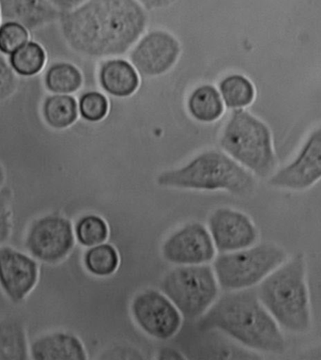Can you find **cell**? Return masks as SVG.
Segmentation results:
<instances>
[{
  "label": "cell",
  "mask_w": 321,
  "mask_h": 360,
  "mask_svg": "<svg viewBox=\"0 0 321 360\" xmlns=\"http://www.w3.org/2000/svg\"><path fill=\"white\" fill-rule=\"evenodd\" d=\"M61 32L78 54L91 58L124 55L146 30V10L136 0H86L61 13Z\"/></svg>",
  "instance_id": "6da1fadb"
},
{
  "label": "cell",
  "mask_w": 321,
  "mask_h": 360,
  "mask_svg": "<svg viewBox=\"0 0 321 360\" xmlns=\"http://www.w3.org/2000/svg\"><path fill=\"white\" fill-rule=\"evenodd\" d=\"M200 328L221 331L245 347L264 353L279 354L286 348L277 322L254 288L223 295L203 315Z\"/></svg>",
  "instance_id": "7a4b0ae2"
},
{
  "label": "cell",
  "mask_w": 321,
  "mask_h": 360,
  "mask_svg": "<svg viewBox=\"0 0 321 360\" xmlns=\"http://www.w3.org/2000/svg\"><path fill=\"white\" fill-rule=\"evenodd\" d=\"M256 292L279 326L294 333L311 323L306 259L301 254L284 262L259 283Z\"/></svg>",
  "instance_id": "3957f363"
},
{
  "label": "cell",
  "mask_w": 321,
  "mask_h": 360,
  "mask_svg": "<svg viewBox=\"0 0 321 360\" xmlns=\"http://www.w3.org/2000/svg\"><path fill=\"white\" fill-rule=\"evenodd\" d=\"M254 176L230 156L218 150H207L183 167L166 170L157 177L164 188L192 191H225L238 196L255 188Z\"/></svg>",
  "instance_id": "277c9868"
},
{
  "label": "cell",
  "mask_w": 321,
  "mask_h": 360,
  "mask_svg": "<svg viewBox=\"0 0 321 360\" xmlns=\"http://www.w3.org/2000/svg\"><path fill=\"white\" fill-rule=\"evenodd\" d=\"M220 145L231 158L259 177H269L275 172L276 155L270 128L247 110L233 111Z\"/></svg>",
  "instance_id": "5b68a950"
},
{
  "label": "cell",
  "mask_w": 321,
  "mask_h": 360,
  "mask_svg": "<svg viewBox=\"0 0 321 360\" xmlns=\"http://www.w3.org/2000/svg\"><path fill=\"white\" fill-rule=\"evenodd\" d=\"M287 259L278 245L262 244L221 254L214 259L217 283L225 291L253 288Z\"/></svg>",
  "instance_id": "8992f818"
},
{
  "label": "cell",
  "mask_w": 321,
  "mask_h": 360,
  "mask_svg": "<svg viewBox=\"0 0 321 360\" xmlns=\"http://www.w3.org/2000/svg\"><path fill=\"white\" fill-rule=\"evenodd\" d=\"M161 290L187 319L203 316L218 295L216 274L206 264L180 265L170 270Z\"/></svg>",
  "instance_id": "52a82bcc"
},
{
  "label": "cell",
  "mask_w": 321,
  "mask_h": 360,
  "mask_svg": "<svg viewBox=\"0 0 321 360\" xmlns=\"http://www.w3.org/2000/svg\"><path fill=\"white\" fill-rule=\"evenodd\" d=\"M133 320L149 336L166 340L180 330L183 318L177 307L162 292L146 290L133 298L131 305Z\"/></svg>",
  "instance_id": "ba28073f"
},
{
  "label": "cell",
  "mask_w": 321,
  "mask_h": 360,
  "mask_svg": "<svg viewBox=\"0 0 321 360\" xmlns=\"http://www.w3.org/2000/svg\"><path fill=\"white\" fill-rule=\"evenodd\" d=\"M74 245L71 221L60 216H47L36 220L27 236V248L33 257L46 264L63 261Z\"/></svg>",
  "instance_id": "9c48e42d"
},
{
  "label": "cell",
  "mask_w": 321,
  "mask_h": 360,
  "mask_svg": "<svg viewBox=\"0 0 321 360\" xmlns=\"http://www.w3.org/2000/svg\"><path fill=\"white\" fill-rule=\"evenodd\" d=\"M321 179V125L313 130L289 164L272 175L270 185L293 191H306Z\"/></svg>",
  "instance_id": "30bf717a"
},
{
  "label": "cell",
  "mask_w": 321,
  "mask_h": 360,
  "mask_svg": "<svg viewBox=\"0 0 321 360\" xmlns=\"http://www.w3.org/2000/svg\"><path fill=\"white\" fill-rule=\"evenodd\" d=\"M162 253L167 262L178 265L206 264L216 256L211 233L200 223H190L166 240Z\"/></svg>",
  "instance_id": "8fae6325"
},
{
  "label": "cell",
  "mask_w": 321,
  "mask_h": 360,
  "mask_svg": "<svg viewBox=\"0 0 321 360\" xmlns=\"http://www.w3.org/2000/svg\"><path fill=\"white\" fill-rule=\"evenodd\" d=\"M181 44L166 30L147 33L131 52L130 58L136 71L145 77L166 74L177 63Z\"/></svg>",
  "instance_id": "7c38bea8"
},
{
  "label": "cell",
  "mask_w": 321,
  "mask_h": 360,
  "mask_svg": "<svg viewBox=\"0 0 321 360\" xmlns=\"http://www.w3.org/2000/svg\"><path fill=\"white\" fill-rule=\"evenodd\" d=\"M209 233L220 252H232L252 247L258 233L252 220L242 212L217 209L209 219Z\"/></svg>",
  "instance_id": "4fadbf2b"
},
{
  "label": "cell",
  "mask_w": 321,
  "mask_h": 360,
  "mask_svg": "<svg viewBox=\"0 0 321 360\" xmlns=\"http://www.w3.org/2000/svg\"><path fill=\"white\" fill-rule=\"evenodd\" d=\"M38 277L34 259L12 248H0V287L11 300H23L34 289Z\"/></svg>",
  "instance_id": "5bb4252c"
},
{
  "label": "cell",
  "mask_w": 321,
  "mask_h": 360,
  "mask_svg": "<svg viewBox=\"0 0 321 360\" xmlns=\"http://www.w3.org/2000/svg\"><path fill=\"white\" fill-rule=\"evenodd\" d=\"M0 13L4 22H16L35 30L60 20L63 13L48 0H0Z\"/></svg>",
  "instance_id": "9a60e30c"
},
{
  "label": "cell",
  "mask_w": 321,
  "mask_h": 360,
  "mask_svg": "<svg viewBox=\"0 0 321 360\" xmlns=\"http://www.w3.org/2000/svg\"><path fill=\"white\" fill-rule=\"evenodd\" d=\"M36 360H85L86 352L83 343L74 335L65 332L44 335L30 347Z\"/></svg>",
  "instance_id": "2e32d148"
},
{
  "label": "cell",
  "mask_w": 321,
  "mask_h": 360,
  "mask_svg": "<svg viewBox=\"0 0 321 360\" xmlns=\"http://www.w3.org/2000/svg\"><path fill=\"white\" fill-rule=\"evenodd\" d=\"M99 80L106 93L116 97L132 96L140 81L135 67L119 58L106 60L100 65Z\"/></svg>",
  "instance_id": "e0dca14e"
},
{
  "label": "cell",
  "mask_w": 321,
  "mask_h": 360,
  "mask_svg": "<svg viewBox=\"0 0 321 360\" xmlns=\"http://www.w3.org/2000/svg\"><path fill=\"white\" fill-rule=\"evenodd\" d=\"M187 107L192 118L201 122H216L225 111L221 94L214 86L207 84L192 91Z\"/></svg>",
  "instance_id": "ac0fdd59"
},
{
  "label": "cell",
  "mask_w": 321,
  "mask_h": 360,
  "mask_svg": "<svg viewBox=\"0 0 321 360\" xmlns=\"http://www.w3.org/2000/svg\"><path fill=\"white\" fill-rule=\"evenodd\" d=\"M41 115L44 122L52 129H66L77 122V100L69 94H54L47 96L41 107Z\"/></svg>",
  "instance_id": "d6986e66"
},
{
  "label": "cell",
  "mask_w": 321,
  "mask_h": 360,
  "mask_svg": "<svg viewBox=\"0 0 321 360\" xmlns=\"http://www.w3.org/2000/svg\"><path fill=\"white\" fill-rule=\"evenodd\" d=\"M44 86L54 94H71L77 91L83 84V75L79 69L69 63H55L46 70L44 77Z\"/></svg>",
  "instance_id": "ffe728a7"
},
{
  "label": "cell",
  "mask_w": 321,
  "mask_h": 360,
  "mask_svg": "<svg viewBox=\"0 0 321 360\" xmlns=\"http://www.w3.org/2000/svg\"><path fill=\"white\" fill-rule=\"evenodd\" d=\"M220 91L225 105L233 110H242L254 102L256 89L253 83L244 75H227L220 82Z\"/></svg>",
  "instance_id": "44dd1931"
},
{
  "label": "cell",
  "mask_w": 321,
  "mask_h": 360,
  "mask_svg": "<svg viewBox=\"0 0 321 360\" xmlns=\"http://www.w3.org/2000/svg\"><path fill=\"white\" fill-rule=\"evenodd\" d=\"M46 58V50L41 44L27 41L11 55L10 64L21 77H34L43 71Z\"/></svg>",
  "instance_id": "7402d4cb"
},
{
  "label": "cell",
  "mask_w": 321,
  "mask_h": 360,
  "mask_svg": "<svg viewBox=\"0 0 321 360\" xmlns=\"http://www.w3.org/2000/svg\"><path fill=\"white\" fill-rule=\"evenodd\" d=\"M27 345L23 326L15 321L0 322V359H27Z\"/></svg>",
  "instance_id": "603a6c76"
},
{
  "label": "cell",
  "mask_w": 321,
  "mask_h": 360,
  "mask_svg": "<svg viewBox=\"0 0 321 360\" xmlns=\"http://www.w3.org/2000/svg\"><path fill=\"white\" fill-rule=\"evenodd\" d=\"M84 264L91 274L97 277H108L118 269V251L112 245L105 243L94 245L86 251L84 255Z\"/></svg>",
  "instance_id": "cb8c5ba5"
},
{
  "label": "cell",
  "mask_w": 321,
  "mask_h": 360,
  "mask_svg": "<svg viewBox=\"0 0 321 360\" xmlns=\"http://www.w3.org/2000/svg\"><path fill=\"white\" fill-rule=\"evenodd\" d=\"M74 233L81 245L91 248L107 240L110 229L103 217L97 214H86L77 222Z\"/></svg>",
  "instance_id": "d4e9b609"
},
{
  "label": "cell",
  "mask_w": 321,
  "mask_h": 360,
  "mask_svg": "<svg viewBox=\"0 0 321 360\" xmlns=\"http://www.w3.org/2000/svg\"><path fill=\"white\" fill-rule=\"evenodd\" d=\"M29 30L16 22H4L0 25V53L12 55L27 43Z\"/></svg>",
  "instance_id": "484cf974"
},
{
  "label": "cell",
  "mask_w": 321,
  "mask_h": 360,
  "mask_svg": "<svg viewBox=\"0 0 321 360\" xmlns=\"http://www.w3.org/2000/svg\"><path fill=\"white\" fill-rule=\"evenodd\" d=\"M108 101L106 97L98 91H89L81 97L79 111L86 121H102L108 113Z\"/></svg>",
  "instance_id": "4316f807"
},
{
  "label": "cell",
  "mask_w": 321,
  "mask_h": 360,
  "mask_svg": "<svg viewBox=\"0 0 321 360\" xmlns=\"http://www.w3.org/2000/svg\"><path fill=\"white\" fill-rule=\"evenodd\" d=\"M18 78L12 66L0 56V102L6 101L15 94Z\"/></svg>",
  "instance_id": "83f0119b"
},
{
  "label": "cell",
  "mask_w": 321,
  "mask_h": 360,
  "mask_svg": "<svg viewBox=\"0 0 321 360\" xmlns=\"http://www.w3.org/2000/svg\"><path fill=\"white\" fill-rule=\"evenodd\" d=\"M11 196L9 188L0 189V245L7 241L12 231Z\"/></svg>",
  "instance_id": "f1b7e54d"
},
{
  "label": "cell",
  "mask_w": 321,
  "mask_h": 360,
  "mask_svg": "<svg viewBox=\"0 0 321 360\" xmlns=\"http://www.w3.org/2000/svg\"><path fill=\"white\" fill-rule=\"evenodd\" d=\"M146 11L163 10L171 6L176 0H136Z\"/></svg>",
  "instance_id": "f546056e"
},
{
  "label": "cell",
  "mask_w": 321,
  "mask_h": 360,
  "mask_svg": "<svg viewBox=\"0 0 321 360\" xmlns=\"http://www.w3.org/2000/svg\"><path fill=\"white\" fill-rule=\"evenodd\" d=\"M48 1L61 13H64L77 9L80 5L85 4L86 0H48Z\"/></svg>",
  "instance_id": "4dcf8cb0"
},
{
  "label": "cell",
  "mask_w": 321,
  "mask_h": 360,
  "mask_svg": "<svg viewBox=\"0 0 321 360\" xmlns=\"http://www.w3.org/2000/svg\"><path fill=\"white\" fill-rule=\"evenodd\" d=\"M5 180H6V173H5V170L4 167H2V165L0 164V188L4 186Z\"/></svg>",
  "instance_id": "1f68e13d"
},
{
  "label": "cell",
  "mask_w": 321,
  "mask_h": 360,
  "mask_svg": "<svg viewBox=\"0 0 321 360\" xmlns=\"http://www.w3.org/2000/svg\"><path fill=\"white\" fill-rule=\"evenodd\" d=\"M0 20H1V13H0Z\"/></svg>",
  "instance_id": "d6a6232c"
}]
</instances>
